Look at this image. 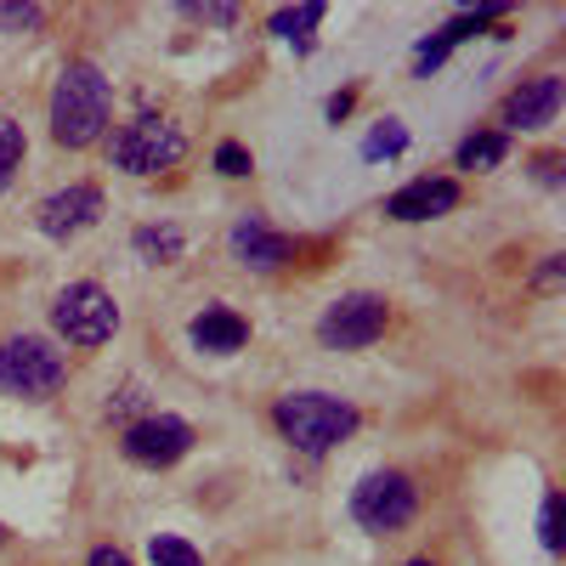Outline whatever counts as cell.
Segmentation results:
<instances>
[{
  "label": "cell",
  "instance_id": "20",
  "mask_svg": "<svg viewBox=\"0 0 566 566\" xmlns=\"http://www.w3.org/2000/svg\"><path fill=\"white\" fill-rule=\"evenodd\" d=\"M45 23V7H0V29L7 34H34Z\"/></svg>",
  "mask_w": 566,
  "mask_h": 566
},
{
  "label": "cell",
  "instance_id": "17",
  "mask_svg": "<svg viewBox=\"0 0 566 566\" xmlns=\"http://www.w3.org/2000/svg\"><path fill=\"white\" fill-rule=\"evenodd\" d=\"M23 154H29V142H23V125H18V119H7V114H0V187H7V181L18 176Z\"/></svg>",
  "mask_w": 566,
  "mask_h": 566
},
{
  "label": "cell",
  "instance_id": "4",
  "mask_svg": "<svg viewBox=\"0 0 566 566\" xmlns=\"http://www.w3.org/2000/svg\"><path fill=\"white\" fill-rule=\"evenodd\" d=\"M181 154H187L181 125H176V119H159V114H142V119L119 125L114 142H108V165L125 170V176H159V170H170Z\"/></svg>",
  "mask_w": 566,
  "mask_h": 566
},
{
  "label": "cell",
  "instance_id": "26",
  "mask_svg": "<svg viewBox=\"0 0 566 566\" xmlns=\"http://www.w3.org/2000/svg\"><path fill=\"white\" fill-rule=\"evenodd\" d=\"M408 566H437V560H424V555H419V560H408Z\"/></svg>",
  "mask_w": 566,
  "mask_h": 566
},
{
  "label": "cell",
  "instance_id": "15",
  "mask_svg": "<svg viewBox=\"0 0 566 566\" xmlns=\"http://www.w3.org/2000/svg\"><path fill=\"white\" fill-rule=\"evenodd\" d=\"M323 18H328V7H323V0H306V7H277L266 29H272V34H283V40H306V34L323 23Z\"/></svg>",
  "mask_w": 566,
  "mask_h": 566
},
{
  "label": "cell",
  "instance_id": "13",
  "mask_svg": "<svg viewBox=\"0 0 566 566\" xmlns=\"http://www.w3.org/2000/svg\"><path fill=\"white\" fill-rule=\"evenodd\" d=\"M250 340V323L232 312V306H205L193 317V346L199 352H216V357H232V352H244Z\"/></svg>",
  "mask_w": 566,
  "mask_h": 566
},
{
  "label": "cell",
  "instance_id": "6",
  "mask_svg": "<svg viewBox=\"0 0 566 566\" xmlns=\"http://www.w3.org/2000/svg\"><path fill=\"white\" fill-rule=\"evenodd\" d=\"M413 510H419V488L402 476V470H374V476H363L357 493H352V515H357L368 533L408 527Z\"/></svg>",
  "mask_w": 566,
  "mask_h": 566
},
{
  "label": "cell",
  "instance_id": "5",
  "mask_svg": "<svg viewBox=\"0 0 566 566\" xmlns=\"http://www.w3.org/2000/svg\"><path fill=\"white\" fill-rule=\"evenodd\" d=\"M52 328H57V340L91 352V346L114 340L119 306H114V295L103 290V283H69V290H57V301H52Z\"/></svg>",
  "mask_w": 566,
  "mask_h": 566
},
{
  "label": "cell",
  "instance_id": "27",
  "mask_svg": "<svg viewBox=\"0 0 566 566\" xmlns=\"http://www.w3.org/2000/svg\"><path fill=\"white\" fill-rule=\"evenodd\" d=\"M0 544H7V527H0Z\"/></svg>",
  "mask_w": 566,
  "mask_h": 566
},
{
  "label": "cell",
  "instance_id": "18",
  "mask_svg": "<svg viewBox=\"0 0 566 566\" xmlns=\"http://www.w3.org/2000/svg\"><path fill=\"white\" fill-rule=\"evenodd\" d=\"M148 555H154V566H205V555L187 544V538H170V533H159L154 544H148Z\"/></svg>",
  "mask_w": 566,
  "mask_h": 566
},
{
  "label": "cell",
  "instance_id": "24",
  "mask_svg": "<svg viewBox=\"0 0 566 566\" xmlns=\"http://www.w3.org/2000/svg\"><path fill=\"white\" fill-rule=\"evenodd\" d=\"M187 18H199V23H216V29H227V23H239V7H181Z\"/></svg>",
  "mask_w": 566,
  "mask_h": 566
},
{
  "label": "cell",
  "instance_id": "3",
  "mask_svg": "<svg viewBox=\"0 0 566 566\" xmlns=\"http://www.w3.org/2000/svg\"><path fill=\"white\" fill-rule=\"evenodd\" d=\"M69 380V352H57L45 335H12L0 340V391L23 397V402H45L57 397Z\"/></svg>",
  "mask_w": 566,
  "mask_h": 566
},
{
  "label": "cell",
  "instance_id": "10",
  "mask_svg": "<svg viewBox=\"0 0 566 566\" xmlns=\"http://www.w3.org/2000/svg\"><path fill=\"white\" fill-rule=\"evenodd\" d=\"M560 97L566 85L555 74H538V80H522L504 97V130H544L555 114H560Z\"/></svg>",
  "mask_w": 566,
  "mask_h": 566
},
{
  "label": "cell",
  "instance_id": "12",
  "mask_svg": "<svg viewBox=\"0 0 566 566\" xmlns=\"http://www.w3.org/2000/svg\"><path fill=\"white\" fill-rule=\"evenodd\" d=\"M232 255H239L250 272H277L283 261H295V239L272 232L261 216H244L239 227H232Z\"/></svg>",
  "mask_w": 566,
  "mask_h": 566
},
{
  "label": "cell",
  "instance_id": "23",
  "mask_svg": "<svg viewBox=\"0 0 566 566\" xmlns=\"http://www.w3.org/2000/svg\"><path fill=\"white\" fill-rule=\"evenodd\" d=\"M544 549H560V493L544 499Z\"/></svg>",
  "mask_w": 566,
  "mask_h": 566
},
{
  "label": "cell",
  "instance_id": "16",
  "mask_svg": "<svg viewBox=\"0 0 566 566\" xmlns=\"http://www.w3.org/2000/svg\"><path fill=\"white\" fill-rule=\"evenodd\" d=\"M136 250L148 255V261H176L187 250V239H181V227H142L136 232Z\"/></svg>",
  "mask_w": 566,
  "mask_h": 566
},
{
  "label": "cell",
  "instance_id": "25",
  "mask_svg": "<svg viewBox=\"0 0 566 566\" xmlns=\"http://www.w3.org/2000/svg\"><path fill=\"white\" fill-rule=\"evenodd\" d=\"M85 566H130V555L125 549H114V544H103V549H91V560Z\"/></svg>",
  "mask_w": 566,
  "mask_h": 566
},
{
  "label": "cell",
  "instance_id": "21",
  "mask_svg": "<svg viewBox=\"0 0 566 566\" xmlns=\"http://www.w3.org/2000/svg\"><path fill=\"white\" fill-rule=\"evenodd\" d=\"M560 283H566V255H544V266L533 272V290L538 295H560Z\"/></svg>",
  "mask_w": 566,
  "mask_h": 566
},
{
  "label": "cell",
  "instance_id": "7",
  "mask_svg": "<svg viewBox=\"0 0 566 566\" xmlns=\"http://www.w3.org/2000/svg\"><path fill=\"white\" fill-rule=\"evenodd\" d=\"M386 323H391V312H386L380 295H340L317 317V340L328 352H363L386 335Z\"/></svg>",
  "mask_w": 566,
  "mask_h": 566
},
{
  "label": "cell",
  "instance_id": "14",
  "mask_svg": "<svg viewBox=\"0 0 566 566\" xmlns=\"http://www.w3.org/2000/svg\"><path fill=\"white\" fill-rule=\"evenodd\" d=\"M504 154H510L504 130H476L459 142V170H493V165H504Z\"/></svg>",
  "mask_w": 566,
  "mask_h": 566
},
{
  "label": "cell",
  "instance_id": "2",
  "mask_svg": "<svg viewBox=\"0 0 566 566\" xmlns=\"http://www.w3.org/2000/svg\"><path fill=\"white\" fill-rule=\"evenodd\" d=\"M277 419V431L283 442H295L301 453H328L335 442H346L357 431V408L340 402V397H328V391H290V397H277L272 408Z\"/></svg>",
  "mask_w": 566,
  "mask_h": 566
},
{
  "label": "cell",
  "instance_id": "8",
  "mask_svg": "<svg viewBox=\"0 0 566 566\" xmlns=\"http://www.w3.org/2000/svg\"><path fill=\"white\" fill-rule=\"evenodd\" d=\"M119 448H125L130 464L165 470V464H176L187 448H193V424L176 419V413H142V419L125 424V442Z\"/></svg>",
  "mask_w": 566,
  "mask_h": 566
},
{
  "label": "cell",
  "instance_id": "9",
  "mask_svg": "<svg viewBox=\"0 0 566 566\" xmlns=\"http://www.w3.org/2000/svg\"><path fill=\"white\" fill-rule=\"evenodd\" d=\"M103 210H108V199H103V187H91V181H74V187H63V193H52L40 210H34V227L45 232V239H80V232H91L103 221Z\"/></svg>",
  "mask_w": 566,
  "mask_h": 566
},
{
  "label": "cell",
  "instance_id": "22",
  "mask_svg": "<svg viewBox=\"0 0 566 566\" xmlns=\"http://www.w3.org/2000/svg\"><path fill=\"white\" fill-rule=\"evenodd\" d=\"M216 170L239 181V176H250V154L239 148V142H221V148H216Z\"/></svg>",
  "mask_w": 566,
  "mask_h": 566
},
{
  "label": "cell",
  "instance_id": "19",
  "mask_svg": "<svg viewBox=\"0 0 566 566\" xmlns=\"http://www.w3.org/2000/svg\"><path fill=\"white\" fill-rule=\"evenodd\" d=\"M402 142H408V136H402V125H397V119H386L380 130H374V136L363 142V154H368V159H391V154H402Z\"/></svg>",
  "mask_w": 566,
  "mask_h": 566
},
{
  "label": "cell",
  "instance_id": "11",
  "mask_svg": "<svg viewBox=\"0 0 566 566\" xmlns=\"http://www.w3.org/2000/svg\"><path fill=\"white\" fill-rule=\"evenodd\" d=\"M453 205H459V181H448V176H419V181L397 187V193L386 199V216H391V221H437V216H448Z\"/></svg>",
  "mask_w": 566,
  "mask_h": 566
},
{
  "label": "cell",
  "instance_id": "1",
  "mask_svg": "<svg viewBox=\"0 0 566 566\" xmlns=\"http://www.w3.org/2000/svg\"><path fill=\"white\" fill-rule=\"evenodd\" d=\"M108 119H114L108 74L91 63H69L52 91V142L57 148H91V142H103Z\"/></svg>",
  "mask_w": 566,
  "mask_h": 566
}]
</instances>
